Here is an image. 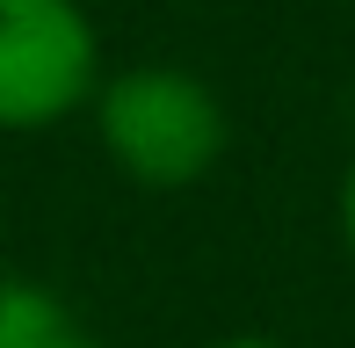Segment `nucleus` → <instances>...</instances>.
<instances>
[{"instance_id":"obj_1","label":"nucleus","mask_w":355,"mask_h":348,"mask_svg":"<svg viewBox=\"0 0 355 348\" xmlns=\"http://www.w3.org/2000/svg\"><path fill=\"white\" fill-rule=\"evenodd\" d=\"M94 146L109 153V167L131 189H153V196H182V189L211 182L225 146H232V109L225 94L189 66H116L102 73L87 102Z\"/></svg>"},{"instance_id":"obj_2","label":"nucleus","mask_w":355,"mask_h":348,"mask_svg":"<svg viewBox=\"0 0 355 348\" xmlns=\"http://www.w3.org/2000/svg\"><path fill=\"white\" fill-rule=\"evenodd\" d=\"M102 73V29L80 0H0V138L87 116Z\"/></svg>"},{"instance_id":"obj_3","label":"nucleus","mask_w":355,"mask_h":348,"mask_svg":"<svg viewBox=\"0 0 355 348\" xmlns=\"http://www.w3.org/2000/svg\"><path fill=\"white\" fill-rule=\"evenodd\" d=\"M66 312H73V305L51 290V283H37V276H0V348H29L44 327L66 320Z\"/></svg>"},{"instance_id":"obj_4","label":"nucleus","mask_w":355,"mask_h":348,"mask_svg":"<svg viewBox=\"0 0 355 348\" xmlns=\"http://www.w3.org/2000/svg\"><path fill=\"white\" fill-rule=\"evenodd\" d=\"M29 348H116V341H102L87 320H80V312H66V320H58V327H44Z\"/></svg>"},{"instance_id":"obj_5","label":"nucleus","mask_w":355,"mask_h":348,"mask_svg":"<svg viewBox=\"0 0 355 348\" xmlns=\"http://www.w3.org/2000/svg\"><path fill=\"white\" fill-rule=\"evenodd\" d=\"M341 247H348V261H355V153H348V167H341Z\"/></svg>"},{"instance_id":"obj_6","label":"nucleus","mask_w":355,"mask_h":348,"mask_svg":"<svg viewBox=\"0 0 355 348\" xmlns=\"http://www.w3.org/2000/svg\"><path fill=\"white\" fill-rule=\"evenodd\" d=\"M196 348H290L276 334H218V341H196Z\"/></svg>"}]
</instances>
